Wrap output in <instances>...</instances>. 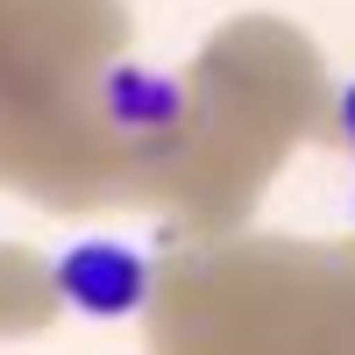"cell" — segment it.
<instances>
[{"label":"cell","instance_id":"cell-2","mask_svg":"<svg viewBox=\"0 0 355 355\" xmlns=\"http://www.w3.org/2000/svg\"><path fill=\"white\" fill-rule=\"evenodd\" d=\"M100 100H107V121L128 128V135H164L178 128L185 114V85L150 71V64H107L100 71Z\"/></svg>","mask_w":355,"mask_h":355},{"label":"cell","instance_id":"cell-1","mask_svg":"<svg viewBox=\"0 0 355 355\" xmlns=\"http://www.w3.org/2000/svg\"><path fill=\"white\" fill-rule=\"evenodd\" d=\"M50 284H57V299L71 313H85V320H128V313L150 306V256L135 242L93 234V242H71L50 263Z\"/></svg>","mask_w":355,"mask_h":355},{"label":"cell","instance_id":"cell-3","mask_svg":"<svg viewBox=\"0 0 355 355\" xmlns=\"http://www.w3.org/2000/svg\"><path fill=\"white\" fill-rule=\"evenodd\" d=\"M341 135H348V150H355V78L341 85Z\"/></svg>","mask_w":355,"mask_h":355}]
</instances>
